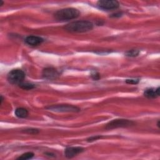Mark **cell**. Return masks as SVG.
<instances>
[{
	"label": "cell",
	"instance_id": "cell-1",
	"mask_svg": "<svg viewBox=\"0 0 160 160\" xmlns=\"http://www.w3.org/2000/svg\"><path fill=\"white\" fill-rule=\"evenodd\" d=\"M64 28L71 32H85L91 31L93 28V24L88 21H78L69 23Z\"/></svg>",
	"mask_w": 160,
	"mask_h": 160
},
{
	"label": "cell",
	"instance_id": "cell-2",
	"mask_svg": "<svg viewBox=\"0 0 160 160\" xmlns=\"http://www.w3.org/2000/svg\"><path fill=\"white\" fill-rule=\"evenodd\" d=\"M80 15V12L76 8H68L58 10L54 13V17L59 21H69L77 18Z\"/></svg>",
	"mask_w": 160,
	"mask_h": 160
},
{
	"label": "cell",
	"instance_id": "cell-3",
	"mask_svg": "<svg viewBox=\"0 0 160 160\" xmlns=\"http://www.w3.org/2000/svg\"><path fill=\"white\" fill-rule=\"evenodd\" d=\"M25 78V73L19 69H12L8 74V81L13 84H20Z\"/></svg>",
	"mask_w": 160,
	"mask_h": 160
},
{
	"label": "cell",
	"instance_id": "cell-4",
	"mask_svg": "<svg viewBox=\"0 0 160 160\" xmlns=\"http://www.w3.org/2000/svg\"><path fill=\"white\" fill-rule=\"evenodd\" d=\"M134 124V122L125 119H116L109 122L106 126V129H112L118 128H126L129 127Z\"/></svg>",
	"mask_w": 160,
	"mask_h": 160
},
{
	"label": "cell",
	"instance_id": "cell-5",
	"mask_svg": "<svg viewBox=\"0 0 160 160\" xmlns=\"http://www.w3.org/2000/svg\"><path fill=\"white\" fill-rule=\"evenodd\" d=\"M47 109L56 112H78L80 111L79 108L69 104L53 105L47 108Z\"/></svg>",
	"mask_w": 160,
	"mask_h": 160
},
{
	"label": "cell",
	"instance_id": "cell-6",
	"mask_svg": "<svg viewBox=\"0 0 160 160\" xmlns=\"http://www.w3.org/2000/svg\"><path fill=\"white\" fill-rule=\"evenodd\" d=\"M99 8L103 10H112L116 9L119 8V3L115 0H102L97 2Z\"/></svg>",
	"mask_w": 160,
	"mask_h": 160
},
{
	"label": "cell",
	"instance_id": "cell-7",
	"mask_svg": "<svg viewBox=\"0 0 160 160\" xmlns=\"http://www.w3.org/2000/svg\"><path fill=\"white\" fill-rule=\"evenodd\" d=\"M42 76L44 79L48 80H55L59 77V73L53 68H47L43 69Z\"/></svg>",
	"mask_w": 160,
	"mask_h": 160
},
{
	"label": "cell",
	"instance_id": "cell-8",
	"mask_svg": "<svg viewBox=\"0 0 160 160\" xmlns=\"http://www.w3.org/2000/svg\"><path fill=\"white\" fill-rule=\"evenodd\" d=\"M84 150V148L81 147H68L65 149L64 154L67 158H72L81 153Z\"/></svg>",
	"mask_w": 160,
	"mask_h": 160
},
{
	"label": "cell",
	"instance_id": "cell-9",
	"mask_svg": "<svg viewBox=\"0 0 160 160\" xmlns=\"http://www.w3.org/2000/svg\"><path fill=\"white\" fill-rule=\"evenodd\" d=\"M25 42L30 46H38L43 42V39L37 36H29L25 39Z\"/></svg>",
	"mask_w": 160,
	"mask_h": 160
},
{
	"label": "cell",
	"instance_id": "cell-10",
	"mask_svg": "<svg viewBox=\"0 0 160 160\" xmlns=\"http://www.w3.org/2000/svg\"><path fill=\"white\" fill-rule=\"evenodd\" d=\"M144 96L149 99L156 98L159 95V88H158L156 89H148L144 92Z\"/></svg>",
	"mask_w": 160,
	"mask_h": 160
},
{
	"label": "cell",
	"instance_id": "cell-11",
	"mask_svg": "<svg viewBox=\"0 0 160 160\" xmlns=\"http://www.w3.org/2000/svg\"><path fill=\"white\" fill-rule=\"evenodd\" d=\"M15 115L19 118H25L28 116V111L23 108H18L15 110Z\"/></svg>",
	"mask_w": 160,
	"mask_h": 160
},
{
	"label": "cell",
	"instance_id": "cell-12",
	"mask_svg": "<svg viewBox=\"0 0 160 160\" xmlns=\"http://www.w3.org/2000/svg\"><path fill=\"white\" fill-rule=\"evenodd\" d=\"M19 87L25 90H30L32 89L33 88H35V85L31 83H29V82H22L20 84H19Z\"/></svg>",
	"mask_w": 160,
	"mask_h": 160
},
{
	"label": "cell",
	"instance_id": "cell-13",
	"mask_svg": "<svg viewBox=\"0 0 160 160\" xmlns=\"http://www.w3.org/2000/svg\"><path fill=\"white\" fill-rule=\"evenodd\" d=\"M34 153L32 152H27L24 154H22L21 156L18 158V159H21V160H26V159H31L34 156Z\"/></svg>",
	"mask_w": 160,
	"mask_h": 160
},
{
	"label": "cell",
	"instance_id": "cell-14",
	"mask_svg": "<svg viewBox=\"0 0 160 160\" xmlns=\"http://www.w3.org/2000/svg\"><path fill=\"white\" fill-rule=\"evenodd\" d=\"M139 51L138 49H131L126 52V55L129 57H134L139 54Z\"/></svg>",
	"mask_w": 160,
	"mask_h": 160
},
{
	"label": "cell",
	"instance_id": "cell-15",
	"mask_svg": "<svg viewBox=\"0 0 160 160\" xmlns=\"http://www.w3.org/2000/svg\"><path fill=\"white\" fill-rule=\"evenodd\" d=\"M24 132L28 133V134H36L38 133L39 132V130L38 129H35V128H28V129H26L23 131Z\"/></svg>",
	"mask_w": 160,
	"mask_h": 160
},
{
	"label": "cell",
	"instance_id": "cell-16",
	"mask_svg": "<svg viewBox=\"0 0 160 160\" xmlns=\"http://www.w3.org/2000/svg\"><path fill=\"white\" fill-rule=\"evenodd\" d=\"M102 138L101 136H99V135H97V136H91L89 138L87 139V141L88 142H92V141H96L97 139H101Z\"/></svg>",
	"mask_w": 160,
	"mask_h": 160
},
{
	"label": "cell",
	"instance_id": "cell-17",
	"mask_svg": "<svg viewBox=\"0 0 160 160\" xmlns=\"http://www.w3.org/2000/svg\"><path fill=\"white\" fill-rule=\"evenodd\" d=\"M126 82L128 84H136L139 82V79H126Z\"/></svg>",
	"mask_w": 160,
	"mask_h": 160
},
{
	"label": "cell",
	"instance_id": "cell-18",
	"mask_svg": "<svg viewBox=\"0 0 160 160\" xmlns=\"http://www.w3.org/2000/svg\"><path fill=\"white\" fill-rule=\"evenodd\" d=\"M92 78L94 80H98L99 78H100V76H99V74L98 73V72H95L94 74H92L91 75Z\"/></svg>",
	"mask_w": 160,
	"mask_h": 160
},
{
	"label": "cell",
	"instance_id": "cell-19",
	"mask_svg": "<svg viewBox=\"0 0 160 160\" xmlns=\"http://www.w3.org/2000/svg\"><path fill=\"white\" fill-rule=\"evenodd\" d=\"M2 101H3V98H2V96H1V104L2 102Z\"/></svg>",
	"mask_w": 160,
	"mask_h": 160
},
{
	"label": "cell",
	"instance_id": "cell-20",
	"mask_svg": "<svg viewBox=\"0 0 160 160\" xmlns=\"http://www.w3.org/2000/svg\"><path fill=\"white\" fill-rule=\"evenodd\" d=\"M0 2H1V4H0V5H1V6H2V4H3V2H2V1H0Z\"/></svg>",
	"mask_w": 160,
	"mask_h": 160
}]
</instances>
